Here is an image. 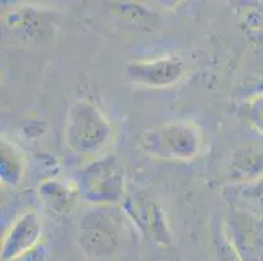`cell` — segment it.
Here are the masks:
<instances>
[{
	"label": "cell",
	"mask_w": 263,
	"mask_h": 261,
	"mask_svg": "<svg viewBox=\"0 0 263 261\" xmlns=\"http://www.w3.org/2000/svg\"><path fill=\"white\" fill-rule=\"evenodd\" d=\"M113 135L106 115L88 99H76L68 106L64 123V143L80 157H96Z\"/></svg>",
	"instance_id": "cell-1"
},
{
	"label": "cell",
	"mask_w": 263,
	"mask_h": 261,
	"mask_svg": "<svg viewBox=\"0 0 263 261\" xmlns=\"http://www.w3.org/2000/svg\"><path fill=\"white\" fill-rule=\"evenodd\" d=\"M139 148L160 161H193L202 152V129L193 121L166 122L144 131L139 138Z\"/></svg>",
	"instance_id": "cell-2"
},
{
	"label": "cell",
	"mask_w": 263,
	"mask_h": 261,
	"mask_svg": "<svg viewBox=\"0 0 263 261\" xmlns=\"http://www.w3.org/2000/svg\"><path fill=\"white\" fill-rule=\"evenodd\" d=\"M122 214L114 207H95L83 215L78 227V243L88 258L114 255L122 239Z\"/></svg>",
	"instance_id": "cell-3"
},
{
	"label": "cell",
	"mask_w": 263,
	"mask_h": 261,
	"mask_svg": "<svg viewBox=\"0 0 263 261\" xmlns=\"http://www.w3.org/2000/svg\"><path fill=\"white\" fill-rule=\"evenodd\" d=\"M79 195L93 207H116L124 195V179L117 158H99L79 174Z\"/></svg>",
	"instance_id": "cell-4"
},
{
	"label": "cell",
	"mask_w": 263,
	"mask_h": 261,
	"mask_svg": "<svg viewBox=\"0 0 263 261\" xmlns=\"http://www.w3.org/2000/svg\"><path fill=\"white\" fill-rule=\"evenodd\" d=\"M126 72L134 83L149 89H166L185 75V66L178 57L162 56L126 64Z\"/></svg>",
	"instance_id": "cell-5"
},
{
	"label": "cell",
	"mask_w": 263,
	"mask_h": 261,
	"mask_svg": "<svg viewBox=\"0 0 263 261\" xmlns=\"http://www.w3.org/2000/svg\"><path fill=\"white\" fill-rule=\"evenodd\" d=\"M42 242V222L33 210L20 214L9 226L2 240V260L12 261Z\"/></svg>",
	"instance_id": "cell-6"
},
{
	"label": "cell",
	"mask_w": 263,
	"mask_h": 261,
	"mask_svg": "<svg viewBox=\"0 0 263 261\" xmlns=\"http://www.w3.org/2000/svg\"><path fill=\"white\" fill-rule=\"evenodd\" d=\"M127 213L133 217L134 221L138 224L144 235L156 242L161 246H171L172 234L168 227V222L165 218L164 212L152 200H138L131 201L128 204Z\"/></svg>",
	"instance_id": "cell-7"
},
{
	"label": "cell",
	"mask_w": 263,
	"mask_h": 261,
	"mask_svg": "<svg viewBox=\"0 0 263 261\" xmlns=\"http://www.w3.org/2000/svg\"><path fill=\"white\" fill-rule=\"evenodd\" d=\"M38 195L47 212L54 215L68 214L73 205L78 188H71L58 180H46L38 188Z\"/></svg>",
	"instance_id": "cell-8"
},
{
	"label": "cell",
	"mask_w": 263,
	"mask_h": 261,
	"mask_svg": "<svg viewBox=\"0 0 263 261\" xmlns=\"http://www.w3.org/2000/svg\"><path fill=\"white\" fill-rule=\"evenodd\" d=\"M0 175L2 182L9 187H16L21 183L25 171V159L20 150L12 145L9 141H2V148H0Z\"/></svg>",
	"instance_id": "cell-9"
},
{
	"label": "cell",
	"mask_w": 263,
	"mask_h": 261,
	"mask_svg": "<svg viewBox=\"0 0 263 261\" xmlns=\"http://www.w3.org/2000/svg\"><path fill=\"white\" fill-rule=\"evenodd\" d=\"M47 256H49L47 246L44 243V242H41L37 247L28 251L26 253L18 256L17 258H15V260H12V261H46Z\"/></svg>",
	"instance_id": "cell-10"
}]
</instances>
